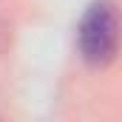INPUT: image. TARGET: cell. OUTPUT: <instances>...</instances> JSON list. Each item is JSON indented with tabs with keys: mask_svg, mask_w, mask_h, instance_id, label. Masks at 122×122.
Segmentation results:
<instances>
[{
	"mask_svg": "<svg viewBox=\"0 0 122 122\" xmlns=\"http://www.w3.org/2000/svg\"><path fill=\"white\" fill-rule=\"evenodd\" d=\"M77 43L82 60L91 65H105L117 57L122 43V17L119 9L111 0H97L85 9L80 29H77Z\"/></svg>",
	"mask_w": 122,
	"mask_h": 122,
	"instance_id": "6da1fadb",
	"label": "cell"
}]
</instances>
